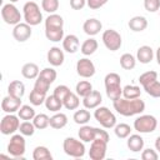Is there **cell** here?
<instances>
[{
  "label": "cell",
  "instance_id": "6da1fadb",
  "mask_svg": "<svg viewBox=\"0 0 160 160\" xmlns=\"http://www.w3.org/2000/svg\"><path fill=\"white\" fill-rule=\"evenodd\" d=\"M114 109L118 114L122 116H134L139 115L145 110V102L140 98L138 99H125L120 98L115 101H112Z\"/></svg>",
  "mask_w": 160,
  "mask_h": 160
},
{
  "label": "cell",
  "instance_id": "7a4b0ae2",
  "mask_svg": "<svg viewBox=\"0 0 160 160\" xmlns=\"http://www.w3.org/2000/svg\"><path fill=\"white\" fill-rule=\"evenodd\" d=\"M104 84H105V91H106V96L115 101L118 99H120L122 96V88H121V78L119 74L116 72H109L106 74L105 79H104Z\"/></svg>",
  "mask_w": 160,
  "mask_h": 160
},
{
  "label": "cell",
  "instance_id": "3957f363",
  "mask_svg": "<svg viewBox=\"0 0 160 160\" xmlns=\"http://www.w3.org/2000/svg\"><path fill=\"white\" fill-rule=\"evenodd\" d=\"M22 16H24L25 22H28L31 26H36L42 21V14L40 11V8L32 0L26 1L24 4V6H22Z\"/></svg>",
  "mask_w": 160,
  "mask_h": 160
},
{
  "label": "cell",
  "instance_id": "277c9868",
  "mask_svg": "<svg viewBox=\"0 0 160 160\" xmlns=\"http://www.w3.org/2000/svg\"><path fill=\"white\" fill-rule=\"evenodd\" d=\"M79 139L82 140L84 142H91L92 140H95L96 138H101V139H105V140H110L109 138V134L106 130H102L100 128H94V126H90V125H81L79 132Z\"/></svg>",
  "mask_w": 160,
  "mask_h": 160
},
{
  "label": "cell",
  "instance_id": "5b68a950",
  "mask_svg": "<svg viewBox=\"0 0 160 160\" xmlns=\"http://www.w3.org/2000/svg\"><path fill=\"white\" fill-rule=\"evenodd\" d=\"M62 149H64V152L71 158H75V159H79V158H82L85 155V145H84V141L82 140H78L75 138H66L62 142Z\"/></svg>",
  "mask_w": 160,
  "mask_h": 160
},
{
  "label": "cell",
  "instance_id": "8992f818",
  "mask_svg": "<svg viewBox=\"0 0 160 160\" xmlns=\"http://www.w3.org/2000/svg\"><path fill=\"white\" fill-rule=\"evenodd\" d=\"M158 128V120L152 115H140L134 120V129L140 134H149Z\"/></svg>",
  "mask_w": 160,
  "mask_h": 160
},
{
  "label": "cell",
  "instance_id": "52a82bcc",
  "mask_svg": "<svg viewBox=\"0 0 160 160\" xmlns=\"http://www.w3.org/2000/svg\"><path fill=\"white\" fill-rule=\"evenodd\" d=\"M26 142L22 134H14L8 144V152L15 159H24Z\"/></svg>",
  "mask_w": 160,
  "mask_h": 160
},
{
  "label": "cell",
  "instance_id": "ba28073f",
  "mask_svg": "<svg viewBox=\"0 0 160 160\" xmlns=\"http://www.w3.org/2000/svg\"><path fill=\"white\" fill-rule=\"evenodd\" d=\"M94 118L104 129H111L116 125V116L106 106H98L95 109Z\"/></svg>",
  "mask_w": 160,
  "mask_h": 160
},
{
  "label": "cell",
  "instance_id": "9c48e42d",
  "mask_svg": "<svg viewBox=\"0 0 160 160\" xmlns=\"http://www.w3.org/2000/svg\"><path fill=\"white\" fill-rule=\"evenodd\" d=\"M102 42L105 45V48L110 51H116L121 48V44H122V40H121V35L114 30V29H108L102 32Z\"/></svg>",
  "mask_w": 160,
  "mask_h": 160
},
{
  "label": "cell",
  "instance_id": "30bf717a",
  "mask_svg": "<svg viewBox=\"0 0 160 160\" xmlns=\"http://www.w3.org/2000/svg\"><path fill=\"white\" fill-rule=\"evenodd\" d=\"M20 118L14 114H8L1 119L0 131L2 135H14L20 128Z\"/></svg>",
  "mask_w": 160,
  "mask_h": 160
},
{
  "label": "cell",
  "instance_id": "8fae6325",
  "mask_svg": "<svg viewBox=\"0 0 160 160\" xmlns=\"http://www.w3.org/2000/svg\"><path fill=\"white\" fill-rule=\"evenodd\" d=\"M108 140L96 138L95 140L91 141L90 150H89V156L91 160H102L106 156V150H108Z\"/></svg>",
  "mask_w": 160,
  "mask_h": 160
},
{
  "label": "cell",
  "instance_id": "7c38bea8",
  "mask_svg": "<svg viewBox=\"0 0 160 160\" xmlns=\"http://www.w3.org/2000/svg\"><path fill=\"white\" fill-rule=\"evenodd\" d=\"M1 18L2 20L8 24V25H16L20 22L21 20V14L19 11V9L12 4V2H9V4H5L1 9Z\"/></svg>",
  "mask_w": 160,
  "mask_h": 160
},
{
  "label": "cell",
  "instance_id": "4fadbf2b",
  "mask_svg": "<svg viewBox=\"0 0 160 160\" xmlns=\"http://www.w3.org/2000/svg\"><path fill=\"white\" fill-rule=\"evenodd\" d=\"M95 65L94 62L88 59V58H82L80 60H78L76 62V72L79 76L84 78V79H89L91 76L95 75Z\"/></svg>",
  "mask_w": 160,
  "mask_h": 160
},
{
  "label": "cell",
  "instance_id": "5bb4252c",
  "mask_svg": "<svg viewBox=\"0 0 160 160\" xmlns=\"http://www.w3.org/2000/svg\"><path fill=\"white\" fill-rule=\"evenodd\" d=\"M31 25H29L28 22H19L12 29V36L19 42H25L26 40H29L31 38Z\"/></svg>",
  "mask_w": 160,
  "mask_h": 160
},
{
  "label": "cell",
  "instance_id": "9a60e30c",
  "mask_svg": "<svg viewBox=\"0 0 160 160\" xmlns=\"http://www.w3.org/2000/svg\"><path fill=\"white\" fill-rule=\"evenodd\" d=\"M46 59H48V62L51 66H61L64 60H65L64 51L60 48H58V46H52V48L49 49Z\"/></svg>",
  "mask_w": 160,
  "mask_h": 160
},
{
  "label": "cell",
  "instance_id": "2e32d148",
  "mask_svg": "<svg viewBox=\"0 0 160 160\" xmlns=\"http://www.w3.org/2000/svg\"><path fill=\"white\" fill-rule=\"evenodd\" d=\"M20 108H21V99L14 98L11 95L5 96L1 101V109L6 114H12V112L18 111Z\"/></svg>",
  "mask_w": 160,
  "mask_h": 160
},
{
  "label": "cell",
  "instance_id": "e0dca14e",
  "mask_svg": "<svg viewBox=\"0 0 160 160\" xmlns=\"http://www.w3.org/2000/svg\"><path fill=\"white\" fill-rule=\"evenodd\" d=\"M102 101V96L99 91L96 90H92L89 95H86L85 98H82V105L84 108H86L88 110H91V109H96L98 106H100Z\"/></svg>",
  "mask_w": 160,
  "mask_h": 160
},
{
  "label": "cell",
  "instance_id": "ac0fdd59",
  "mask_svg": "<svg viewBox=\"0 0 160 160\" xmlns=\"http://www.w3.org/2000/svg\"><path fill=\"white\" fill-rule=\"evenodd\" d=\"M102 29V24L100 20L95 19V18H91V19H88L85 20V22L82 24V30L86 35L89 36H95L96 34L100 32V30Z\"/></svg>",
  "mask_w": 160,
  "mask_h": 160
},
{
  "label": "cell",
  "instance_id": "d6986e66",
  "mask_svg": "<svg viewBox=\"0 0 160 160\" xmlns=\"http://www.w3.org/2000/svg\"><path fill=\"white\" fill-rule=\"evenodd\" d=\"M79 46H80V41H79V38L76 35L69 34V35L64 36V39H62V49L66 52L75 54L79 50Z\"/></svg>",
  "mask_w": 160,
  "mask_h": 160
},
{
  "label": "cell",
  "instance_id": "ffe728a7",
  "mask_svg": "<svg viewBox=\"0 0 160 160\" xmlns=\"http://www.w3.org/2000/svg\"><path fill=\"white\" fill-rule=\"evenodd\" d=\"M152 58H154V51H152L151 46H149V45H142L136 51V60L140 61L141 64L151 62Z\"/></svg>",
  "mask_w": 160,
  "mask_h": 160
},
{
  "label": "cell",
  "instance_id": "44dd1931",
  "mask_svg": "<svg viewBox=\"0 0 160 160\" xmlns=\"http://www.w3.org/2000/svg\"><path fill=\"white\" fill-rule=\"evenodd\" d=\"M126 145L129 148L130 151L132 152H139L144 149V139L139 135V134H130L128 136V140H126Z\"/></svg>",
  "mask_w": 160,
  "mask_h": 160
},
{
  "label": "cell",
  "instance_id": "7402d4cb",
  "mask_svg": "<svg viewBox=\"0 0 160 160\" xmlns=\"http://www.w3.org/2000/svg\"><path fill=\"white\" fill-rule=\"evenodd\" d=\"M25 94V85L20 80H14L8 86V95H11L14 98L21 99Z\"/></svg>",
  "mask_w": 160,
  "mask_h": 160
},
{
  "label": "cell",
  "instance_id": "603a6c76",
  "mask_svg": "<svg viewBox=\"0 0 160 160\" xmlns=\"http://www.w3.org/2000/svg\"><path fill=\"white\" fill-rule=\"evenodd\" d=\"M129 28L130 30L135 31V32H140V31H144L146 28H148V20L145 16H132L130 20H129Z\"/></svg>",
  "mask_w": 160,
  "mask_h": 160
},
{
  "label": "cell",
  "instance_id": "cb8c5ba5",
  "mask_svg": "<svg viewBox=\"0 0 160 160\" xmlns=\"http://www.w3.org/2000/svg\"><path fill=\"white\" fill-rule=\"evenodd\" d=\"M39 74H40V70L35 62H26L21 68V75L25 79H36Z\"/></svg>",
  "mask_w": 160,
  "mask_h": 160
},
{
  "label": "cell",
  "instance_id": "d4e9b609",
  "mask_svg": "<svg viewBox=\"0 0 160 160\" xmlns=\"http://www.w3.org/2000/svg\"><path fill=\"white\" fill-rule=\"evenodd\" d=\"M64 19L58 14H50L45 19V29H62Z\"/></svg>",
  "mask_w": 160,
  "mask_h": 160
},
{
  "label": "cell",
  "instance_id": "484cf974",
  "mask_svg": "<svg viewBox=\"0 0 160 160\" xmlns=\"http://www.w3.org/2000/svg\"><path fill=\"white\" fill-rule=\"evenodd\" d=\"M98 46H99L98 41H96L94 38H89V39H86V40L81 44L80 51H81L85 56H89V55H92V54L98 50Z\"/></svg>",
  "mask_w": 160,
  "mask_h": 160
},
{
  "label": "cell",
  "instance_id": "4316f807",
  "mask_svg": "<svg viewBox=\"0 0 160 160\" xmlns=\"http://www.w3.org/2000/svg\"><path fill=\"white\" fill-rule=\"evenodd\" d=\"M68 124V116L64 112H56L50 118V126L52 129H62Z\"/></svg>",
  "mask_w": 160,
  "mask_h": 160
},
{
  "label": "cell",
  "instance_id": "83f0119b",
  "mask_svg": "<svg viewBox=\"0 0 160 160\" xmlns=\"http://www.w3.org/2000/svg\"><path fill=\"white\" fill-rule=\"evenodd\" d=\"M45 108L48 109V110H50V111H52V112H58V111H60L61 110V108L64 106L62 105V101L61 100H59L54 94L52 95H49V96H46V99H45Z\"/></svg>",
  "mask_w": 160,
  "mask_h": 160
},
{
  "label": "cell",
  "instance_id": "f1b7e54d",
  "mask_svg": "<svg viewBox=\"0 0 160 160\" xmlns=\"http://www.w3.org/2000/svg\"><path fill=\"white\" fill-rule=\"evenodd\" d=\"M32 159L34 160H52V155L50 150L46 146H36L32 151Z\"/></svg>",
  "mask_w": 160,
  "mask_h": 160
},
{
  "label": "cell",
  "instance_id": "f546056e",
  "mask_svg": "<svg viewBox=\"0 0 160 160\" xmlns=\"http://www.w3.org/2000/svg\"><path fill=\"white\" fill-rule=\"evenodd\" d=\"M72 119H74V121H75L78 125H85V124H88V122L90 121V119H91V114L88 111L86 108H84V109L76 110V111L74 112Z\"/></svg>",
  "mask_w": 160,
  "mask_h": 160
},
{
  "label": "cell",
  "instance_id": "4dcf8cb0",
  "mask_svg": "<svg viewBox=\"0 0 160 160\" xmlns=\"http://www.w3.org/2000/svg\"><path fill=\"white\" fill-rule=\"evenodd\" d=\"M136 65V58L130 52H125L120 56V66L124 70H132Z\"/></svg>",
  "mask_w": 160,
  "mask_h": 160
},
{
  "label": "cell",
  "instance_id": "1f68e13d",
  "mask_svg": "<svg viewBox=\"0 0 160 160\" xmlns=\"http://www.w3.org/2000/svg\"><path fill=\"white\" fill-rule=\"evenodd\" d=\"M62 105H64V108L68 109V110H75V109H78L79 105H80L79 95H78L76 92H72V91H71V92L64 99Z\"/></svg>",
  "mask_w": 160,
  "mask_h": 160
},
{
  "label": "cell",
  "instance_id": "d6a6232c",
  "mask_svg": "<svg viewBox=\"0 0 160 160\" xmlns=\"http://www.w3.org/2000/svg\"><path fill=\"white\" fill-rule=\"evenodd\" d=\"M91 91H92V85H91V82L88 81V80H81V81H79V82L76 84V86H75V92H76L79 96H81V98H85V96L89 95Z\"/></svg>",
  "mask_w": 160,
  "mask_h": 160
},
{
  "label": "cell",
  "instance_id": "836d02e7",
  "mask_svg": "<svg viewBox=\"0 0 160 160\" xmlns=\"http://www.w3.org/2000/svg\"><path fill=\"white\" fill-rule=\"evenodd\" d=\"M141 95L140 86L136 85H126L122 88V96L125 99H138Z\"/></svg>",
  "mask_w": 160,
  "mask_h": 160
},
{
  "label": "cell",
  "instance_id": "e575fe53",
  "mask_svg": "<svg viewBox=\"0 0 160 160\" xmlns=\"http://www.w3.org/2000/svg\"><path fill=\"white\" fill-rule=\"evenodd\" d=\"M45 99H46V92L39 91L36 89H32L29 95V100L34 106H40L41 104L45 102Z\"/></svg>",
  "mask_w": 160,
  "mask_h": 160
},
{
  "label": "cell",
  "instance_id": "d590c367",
  "mask_svg": "<svg viewBox=\"0 0 160 160\" xmlns=\"http://www.w3.org/2000/svg\"><path fill=\"white\" fill-rule=\"evenodd\" d=\"M142 88H144L145 92L148 95H150L151 98H160V81H158V79L154 81H150L149 84L144 85Z\"/></svg>",
  "mask_w": 160,
  "mask_h": 160
},
{
  "label": "cell",
  "instance_id": "8d00e7d4",
  "mask_svg": "<svg viewBox=\"0 0 160 160\" xmlns=\"http://www.w3.org/2000/svg\"><path fill=\"white\" fill-rule=\"evenodd\" d=\"M114 132L119 139H128V136L131 134V128L125 122H120L114 126Z\"/></svg>",
  "mask_w": 160,
  "mask_h": 160
},
{
  "label": "cell",
  "instance_id": "74e56055",
  "mask_svg": "<svg viewBox=\"0 0 160 160\" xmlns=\"http://www.w3.org/2000/svg\"><path fill=\"white\" fill-rule=\"evenodd\" d=\"M45 36L52 42H58L64 39V28L62 29H45Z\"/></svg>",
  "mask_w": 160,
  "mask_h": 160
},
{
  "label": "cell",
  "instance_id": "f35d334b",
  "mask_svg": "<svg viewBox=\"0 0 160 160\" xmlns=\"http://www.w3.org/2000/svg\"><path fill=\"white\" fill-rule=\"evenodd\" d=\"M35 115V110L30 105H21V108L18 110V116L21 120H32Z\"/></svg>",
  "mask_w": 160,
  "mask_h": 160
},
{
  "label": "cell",
  "instance_id": "ab89813d",
  "mask_svg": "<svg viewBox=\"0 0 160 160\" xmlns=\"http://www.w3.org/2000/svg\"><path fill=\"white\" fill-rule=\"evenodd\" d=\"M32 122H34V125H35L36 129L44 130V129H46L50 125V118L46 114H38L32 119Z\"/></svg>",
  "mask_w": 160,
  "mask_h": 160
},
{
  "label": "cell",
  "instance_id": "60d3db41",
  "mask_svg": "<svg viewBox=\"0 0 160 160\" xmlns=\"http://www.w3.org/2000/svg\"><path fill=\"white\" fill-rule=\"evenodd\" d=\"M35 125L34 122L29 121V120H24L21 124H20V128H19V131L20 134H22L24 136H32L35 134Z\"/></svg>",
  "mask_w": 160,
  "mask_h": 160
},
{
  "label": "cell",
  "instance_id": "b9f144b4",
  "mask_svg": "<svg viewBox=\"0 0 160 160\" xmlns=\"http://www.w3.org/2000/svg\"><path fill=\"white\" fill-rule=\"evenodd\" d=\"M56 76H58L56 70H54L52 68H45V69H42V70L40 71V74H39V78L44 79V80L48 81L49 84H52V82L56 80Z\"/></svg>",
  "mask_w": 160,
  "mask_h": 160
},
{
  "label": "cell",
  "instance_id": "7bdbcfd3",
  "mask_svg": "<svg viewBox=\"0 0 160 160\" xmlns=\"http://www.w3.org/2000/svg\"><path fill=\"white\" fill-rule=\"evenodd\" d=\"M41 8L49 14H55V11L59 9V0H42Z\"/></svg>",
  "mask_w": 160,
  "mask_h": 160
},
{
  "label": "cell",
  "instance_id": "ee69618b",
  "mask_svg": "<svg viewBox=\"0 0 160 160\" xmlns=\"http://www.w3.org/2000/svg\"><path fill=\"white\" fill-rule=\"evenodd\" d=\"M158 79V72L154 71V70H150V71H145L142 72L140 76H139V82L141 84V86L149 84L150 81H154Z\"/></svg>",
  "mask_w": 160,
  "mask_h": 160
},
{
  "label": "cell",
  "instance_id": "f6af8a7d",
  "mask_svg": "<svg viewBox=\"0 0 160 160\" xmlns=\"http://www.w3.org/2000/svg\"><path fill=\"white\" fill-rule=\"evenodd\" d=\"M71 91H70V89L66 86V85H58L55 89H54V95L59 99V100H61V101H64V99L70 94Z\"/></svg>",
  "mask_w": 160,
  "mask_h": 160
},
{
  "label": "cell",
  "instance_id": "bcb514c9",
  "mask_svg": "<svg viewBox=\"0 0 160 160\" xmlns=\"http://www.w3.org/2000/svg\"><path fill=\"white\" fill-rule=\"evenodd\" d=\"M50 85H51V84H49L48 81H45L44 79H41V78L38 76L36 80H35V84H34V89L48 94V91H49V89H50Z\"/></svg>",
  "mask_w": 160,
  "mask_h": 160
},
{
  "label": "cell",
  "instance_id": "7dc6e473",
  "mask_svg": "<svg viewBox=\"0 0 160 160\" xmlns=\"http://www.w3.org/2000/svg\"><path fill=\"white\" fill-rule=\"evenodd\" d=\"M144 8L149 12L160 10V0H144Z\"/></svg>",
  "mask_w": 160,
  "mask_h": 160
},
{
  "label": "cell",
  "instance_id": "c3c4849f",
  "mask_svg": "<svg viewBox=\"0 0 160 160\" xmlns=\"http://www.w3.org/2000/svg\"><path fill=\"white\" fill-rule=\"evenodd\" d=\"M158 158H159V154L155 150L150 149V148L142 150V152H141V159L142 160H158Z\"/></svg>",
  "mask_w": 160,
  "mask_h": 160
},
{
  "label": "cell",
  "instance_id": "681fc988",
  "mask_svg": "<svg viewBox=\"0 0 160 160\" xmlns=\"http://www.w3.org/2000/svg\"><path fill=\"white\" fill-rule=\"evenodd\" d=\"M108 2V0H86V5L91 10H98L101 6H104Z\"/></svg>",
  "mask_w": 160,
  "mask_h": 160
},
{
  "label": "cell",
  "instance_id": "f907efd6",
  "mask_svg": "<svg viewBox=\"0 0 160 160\" xmlns=\"http://www.w3.org/2000/svg\"><path fill=\"white\" fill-rule=\"evenodd\" d=\"M86 5V0H70V8L74 10H81Z\"/></svg>",
  "mask_w": 160,
  "mask_h": 160
},
{
  "label": "cell",
  "instance_id": "816d5d0a",
  "mask_svg": "<svg viewBox=\"0 0 160 160\" xmlns=\"http://www.w3.org/2000/svg\"><path fill=\"white\" fill-rule=\"evenodd\" d=\"M155 149L158 150V152H160V136L155 139Z\"/></svg>",
  "mask_w": 160,
  "mask_h": 160
},
{
  "label": "cell",
  "instance_id": "f5cc1de1",
  "mask_svg": "<svg viewBox=\"0 0 160 160\" xmlns=\"http://www.w3.org/2000/svg\"><path fill=\"white\" fill-rule=\"evenodd\" d=\"M155 56H156V61H158V65L160 66V46L156 49V54H155Z\"/></svg>",
  "mask_w": 160,
  "mask_h": 160
},
{
  "label": "cell",
  "instance_id": "db71d44e",
  "mask_svg": "<svg viewBox=\"0 0 160 160\" xmlns=\"http://www.w3.org/2000/svg\"><path fill=\"white\" fill-rule=\"evenodd\" d=\"M16 1H19V0H10V2H16Z\"/></svg>",
  "mask_w": 160,
  "mask_h": 160
},
{
  "label": "cell",
  "instance_id": "11a10c76",
  "mask_svg": "<svg viewBox=\"0 0 160 160\" xmlns=\"http://www.w3.org/2000/svg\"><path fill=\"white\" fill-rule=\"evenodd\" d=\"M28 1H30V0H28Z\"/></svg>",
  "mask_w": 160,
  "mask_h": 160
},
{
  "label": "cell",
  "instance_id": "9f6ffc18",
  "mask_svg": "<svg viewBox=\"0 0 160 160\" xmlns=\"http://www.w3.org/2000/svg\"><path fill=\"white\" fill-rule=\"evenodd\" d=\"M159 11H160V10H159Z\"/></svg>",
  "mask_w": 160,
  "mask_h": 160
}]
</instances>
